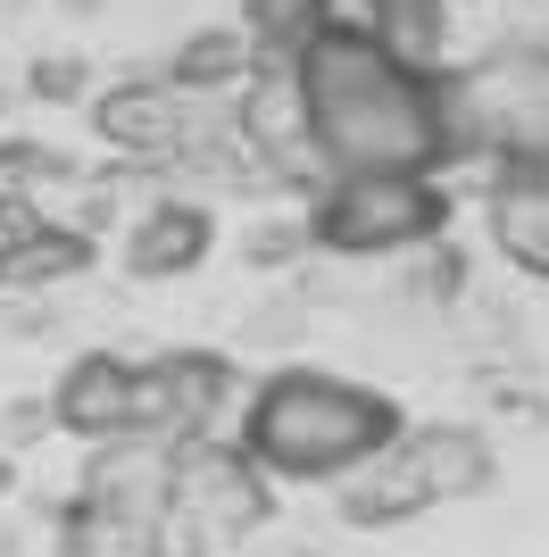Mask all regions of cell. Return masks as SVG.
<instances>
[{
	"label": "cell",
	"instance_id": "cell-1",
	"mask_svg": "<svg viewBox=\"0 0 549 557\" xmlns=\"http://www.w3.org/2000/svg\"><path fill=\"white\" fill-rule=\"evenodd\" d=\"M300 100H308V150L333 175H425L450 159V100L434 75H408L366 25L333 17L317 42L292 59Z\"/></svg>",
	"mask_w": 549,
	"mask_h": 557
},
{
	"label": "cell",
	"instance_id": "cell-2",
	"mask_svg": "<svg viewBox=\"0 0 549 557\" xmlns=\"http://www.w3.org/2000/svg\"><path fill=\"white\" fill-rule=\"evenodd\" d=\"M391 442H400V408L317 367L258 383L251 417H242V458L267 483H333V474H358L366 458H383Z\"/></svg>",
	"mask_w": 549,
	"mask_h": 557
},
{
	"label": "cell",
	"instance_id": "cell-3",
	"mask_svg": "<svg viewBox=\"0 0 549 557\" xmlns=\"http://www.w3.org/2000/svg\"><path fill=\"white\" fill-rule=\"evenodd\" d=\"M308 233L350 258L416 250V242L441 233V191H434V175H333L317 191V225Z\"/></svg>",
	"mask_w": 549,
	"mask_h": 557
},
{
	"label": "cell",
	"instance_id": "cell-4",
	"mask_svg": "<svg viewBox=\"0 0 549 557\" xmlns=\"http://www.w3.org/2000/svg\"><path fill=\"white\" fill-rule=\"evenodd\" d=\"M225 358L208 349H167L150 367H134V442H159V449H192L200 424L217 417L225 399Z\"/></svg>",
	"mask_w": 549,
	"mask_h": 557
},
{
	"label": "cell",
	"instance_id": "cell-5",
	"mask_svg": "<svg viewBox=\"0 0 549 557\" xmlns=\"http://www.w3.org/2000/svg\"><path fill=\"white\" fill-rule=\"evenodd\" d=\"M84 516L125 524V533H167V516H175V449L109 442L84 474Z\"/></svg>",
	"mask_w": 549,
	"mask_h": 557
},
{
	"label": "cell",
	"instance_id": "cell-6",
	"mask_svg": "<svg viewBox=\"0 0 549 557\" xmlns=\"http://www.w3.org/2000/svg\"><path fill=\"white\" fill-rule=\"evenodd\" d=\"M175 508H192L208 533H251L267 516V474L225 442L217 449L192 442V449H175Z\"/></svg>",
	"mask_w": 549,
	"mask_h": 557
},
{
	"label": "cell",
	"instance_id": "cell-7",
	"mask_svg": "<svg viewBox=\"0 0 549 557\" xmlns=\"http://www.w3.org/2000/svg\"><path fill=\"white\" fill-rule=\"evenodd\" d=\"M50 424L75 433V442H91V449L134 442V367L109 358V349H84L59 374V392H50Z\"/></svg>",
	"mask_w": 549,
	"mask_h": 557
},
{
	"label": "cell",
	"instance_id": "cell-8",
	"mask_svg": "<svg viewBox=\"0 0 549 557\" xmlns=\"http://www.w3.org/2000/svg\"><path fill=\"white\" fill-rule=\"evenodd\" d=\"M91 125L109 150H134V159H183V141H192V109L175 84H117L100 92Z\"/></svg>",
	"mask_w": 549,
	"mask_h": 557
},
{
	"label": "cell",
	"instance_id": "cell-9",
	"mask_svg": "<svg viewBox=\"0 0 549 557\" xmlns=\"http://www.w3.org/2000/svg\"><path fill=\"white\" fill-rule=\"evenodd\" d=\"M491 242H500L525 275H549V159L541 150H516L491 184Z\"/></svg>",
	"mask_w": 549,
	"mask_h": 557
},
{
	"label": "cell",
	"instance_id": "cell-10",
	"mask_svg": "<svg viewBox=\"0 0 549 557\" xmlns=\"http://www.w3.org/2000/svg\"><path fill=\"white\" fill-rule=\"evenodd\" d=\"M400 458L425 483V499H475L491 483V442L475 424H416V433H400Z\"/></svg>",
	"mask_w": 549,
	"mask_h": 557
},
{
	"label": "cell",
	"instance_id": "cell-11",
	"mask_svg": "<svg viewBox=\"0 0 549 557\" xmlns=\"http://www.w3.org/2000/svg\"><path fill=\"white\" fill-rule=\"evenodd\" d=\"M208 250H217V216L192 209V200H159V209L134 225V242H125V267H134L142 283H175V275H192Z\"/></svg>",
	"mask_w": 549,
	"mask_h": 557
},
{
	"label": "cell",
	"instance_id": "cell-12",
	"mask_svg": "<svg viewBox=\"0 0 549 557\" xmlns=\"http://www.w3.org/2000/svg\"><path fill=\"white\" fill-rule=\"evenodd\" d=\"M84 267H91V233L84 225L17 216V233L0 242V292H50V283H75Z\"/></svg>",
	"mask_w": 549,
	"mask_h": 557
},
{
	"label": "cell",
	"instance_id": "cell-13",
	"mask_svg": "<svg viewBox=\"0 0 549 557\" xmlns=\"http://www.w3.org/2000/svg\"><path fill=\"white\" fill-rule=\"evenodd\" d=\"M233 125H242V141L267 150V159H300V150H308V100H300V75L292 67H251L242 100H233Z\"/></svg>",
	"mask_w": 549,
	"mask_h": 557
},
{
	"label": "cell",
	"instance_id": "cell-14",
	"mask_svg": "<svg viewBox=\"0 0 549 557\" xmlns=\"http://www.w3.org/2000/svg\"><path fill=\"white\" fill-rule=\"evenodd\" d=\"M434 499H425V483L408 474V458H400V442L383 449V458H366L358 474L342 483V516L350 524H408V516H425Z\"/></svg>",
	"mask_w": 549,
	"mask_h": 557
},
{
	"label": "cell",
	"instance_id": "cell-15",
	"mask_svg": "<svg viewBox=\"0 0 549 557\" xmlns=\"http://www.w3.org/2000/svg\"><path fill=\"white\" fill-rule=\"evenodd\" d=\"M251 9V50H258V67H292L300 50L317 42L325 25H333V0H242Z\"/></svg>",
	"mask_w": 549,
	"mask_h": 557
},
{
	"label": "cell",
	"instance_id": "cell-16",
	"mask_svg": "<svg viewBox=\"0 0 549 557\" xmlns=\"http://www.w3.org/2000/svg\"><path fill=\"white\" fill-rule=\"evenodd\" d=\"M251 67H258V50H251V34L233 25V34H192V42L175 50V92H208V84H251Z\"/></svg>",
	"mask_w": 549,
	"mask_h": 557
},
{
	"label": "cell",
	"instance_id": "cell-17",
	"mask_svg": "<svg viewBox=\"0 0 549 557\" xmlns=\"http://www.w3.org/2000/svg\"><path fill=\"white\" fill-rule=\"evenodd\" d=\"M59 557H159V533H125V524H100V516L75 508L68 541H59Z\"/></svg>",
	"mask_w": 549,
	"mask_h": 557
},
{
	"label": "cell",
	"instance_id": "cell-18",
	"mask_svg": "<svg viewBox=\"0 0 549 557\" xmlns=\"http://www.w3.org/2000/svg\"><path fill=\"white\" fill-rule=\"evenodd\" d=\"M50 175H59V159H50L42 141H9V150H0V209H9V225L34 216V209H25V191L50 184Z\"/></svg>",
	"mask_w": 549,
	"mask_h": 557
},
{
	"label": "cell",
	"instance_id": "cell-19",
	"mask_svg": "<svg viewBox=\"0 0 549 557\" xmlns=\"http://www.w3.org/2000/svg\"><path fill=\"white\" fill-rule=\"evenodd\" d=\"M9 483H17V466H9V458H0V499H9Z\"/></svg>",
	"mask_w": 549,
	"mask_h": 557
}]
</instances>
